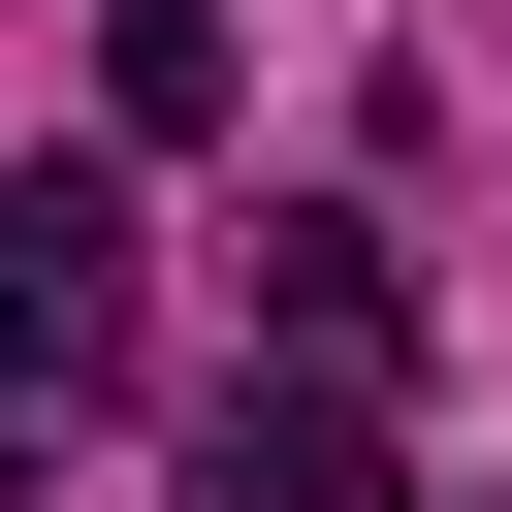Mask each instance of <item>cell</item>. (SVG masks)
Instances as JSON below:
<instances>
[{
    "label": "cell",
    "mask_w": 512,
    "mask_h": 512,
    "mask_svg": "<svg viewBox=\"0 0 512 512\" xmlns=\"http://www.w3.org/2000/svg\"><path fill=\"white\" fill-rule=\"evenodd\" d=\"M0 352H32V384L128 352V128H96V160H0Z\"/></svg>",
    "instance_id": "1"
},
{
    "label": "cell",
    "mask_w": 512,
    "mask_h": 512,
    "mask_svg": "<svg viewBox=\"0 0 512 512\" xmlns=\"http://www.w3.org/2000/svg\"><path fill=\"white\" fill-rule=\"evenodd\" d=\"M192 512H384V384H352V352L224 384V416H192Z\"/></svg>",
    "instance_id": "2"
},
{
    "label": "cell",
    "mask_w": 512,
    "mask_h": 512,
    "mask_svg": "<svg viewBox=\"0 0 512 512\" xmlns=\"http://www.w3.org/2000/svg\"><path fill=\"white\" fill-rule=\"evenodd\" d=\"M256 320H288V352H352V384H416V256H384L352 192H288V224H256Z\"/></svg>",
    "instance_id": "3"
},
{
    "label": "cell",
    "mask_w": 512,
    "mask_h": 512,
    "mask_svg": "<svg viewBox=\"0 0 512 512\" xmlns=\"http://www.w3.org/2000/svg\"><path fill=\"white\" fill-rule=\"evenodd\" d=\"M224 96H256L224 0H128V32H96V128H128V160H224Z\"/></svg>",
    "instance_id": "4"
}]
</instances>
